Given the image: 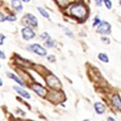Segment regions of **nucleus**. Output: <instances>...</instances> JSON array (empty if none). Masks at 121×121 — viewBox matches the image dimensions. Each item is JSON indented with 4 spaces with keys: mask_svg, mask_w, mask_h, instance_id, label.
Masks as SVG:
<instances>
[{
    "mask_svg": "<svg viewBox=\"0 0 121 121\" xmlns=\"http://www.w3.org/2000/svg\"><path fill=\"white\" fill-rule=\"evenodd\" d=\"M70 12L75 17L82 19V18H84L87 15V8L83 4H81V3H76V4L71 6Z\"/></svg>",
    "mask_w": 121,
    "mask_h": 121,
    "instance_id": "nucleus-1",
    "label": "nucleus"
},
{
    "mask_svg": "<svg viewBox=\"0 0 121 121\" xmlns=\"http://www.w3.org/2000/svg\"><path fill=\"white\" fill-rule=\"evenodd\" d=\"M45 82H47V84L50 86L51 88L55 89V90L60 89V87H62V83H60V81L59 80V78L56 77V76L52 75V74H50V75L47 76Z\"/></svg>",
    "mask_w": 121,
    "mask_h": 121,
    "instance_id": "nucleus-2",
    "label": "nucleus"
},
{
    "mask_svg": "<svg viewBox=\"0 0 121 121\" xmlns=\"http://www.w3.org/2000/svg\"><path fill=\"white\" fill-rule=\"evenodd\" d=\"M27 48L29 52H33V54H36L37 56H47V51H45V48H43L39 43L29 44V45H27V48Z\"/></svg>",
    "mask_w": 121,
    "mask_h": 121,
    "instance_id": "nucleus-3",
    "label": "nucleus"
},
{
    "mask_svg": "<svg viewBox=\"0 0 121 121\" xmlns=\"http://www.w3.org/2000/svg\"><path fill=\"white\" fill-rule=\"evenodd\" d=\"M22 23L25 24L26 26L28 27H36L39 22H37V18L35 16V15L30 14V13H27L25 14L23 18H22Z\"/></svg>",
    "mask_w": 121,
    "mask_h": 121,
    "instance_id": "nucleus-4",
    "label": "nucleus"
},
{
    "mask_svg": "<svg viewBox=\"0 0 121 121\" xmlns=\"http://www.w3.org/2000/svg\"><path fill=\"white\" fill-rule=\"evenodd\" d=\"M97 32L101 35H110L111 33V24L107 21H101V23L98 25Z\"/></svg>",
    "mask_w": 121,
    "mask_h": 121,
    "instance_id": "nucleus-5",
    "label": "nucleus"
},
{
    "mask_svg": "<svg viewBox=\"0 0 121 121\" xmlns=\"http://www.w3.org/2000/svg\"><path fill=\"white\" fill-rule=\"evenodd\" d=\"M30 88H31V90L33 91V92L36 93L37 95L40 96V97H45L48 95L47 89H45L43 86H41L40 84H37V83L32 84V85H30Z\"/></svg>",
    "mask_w": 121,
    "mask_h": 121,
    "instance_id": "nucleus-6",
    "label": "nucleus"
},
{
    "mask_svg": "<svg viewBox=\"0 0 121 121\" xmlns=\"http://www.w3.org/2000/svg\"><path fill=\"white\" fill-rule=\"evenodd\" d=\"M21 35H22L23 39H25V40H30V39H35V31L30 27H28V26H25V27L21 29Z\"/></svg>",
    "mask_w": 121,
    "mask_h": 121,
    "instance_id": "nucleus-7",
    "label": "nucleus"
},
{
    "mask_svg": "<svg viewBox=\"0 0 121 121\" xmlns=\"http://www.w3.org/2000/svg\"><path fill=\"white\" fill-rule=\"evenodd\" d=\"M111 103L113 105L117 111H120L121 112V97L118 93H115L113 94L112 97H111Z\"/></svg>",
    "mask_w": 121,
    "mask_h": 121,
    "instance_id": "nucleus-8",
    "label": "nucleus"
},
{
    "mask_svg": "<svg viewBox=\"0 0 121 121\" xmlns=\"http://www.w3.org/2000/svg\"><path fill=\"white\" fill-rule=\"evenodd\" d=\"M12 89L18 94V95H20L21 97L25 98V99H30V98H31L30 94H29L26 90H24L23 88H21L20 86H13V87H12Z\"/></svg>",
    "mask_w": 121,
    "mask_h": 121,
    "instance_id": "nucleus-9",
    "label": "nucleus"
},
{
    "mask_svg": "<svg viewBox=\"0 0 121 121\" xmlns=\"http://www.w3.org/2000/svg\"><path fill=\"white\" fill-rule=\"evenodd\" d=\"M94 110L98 115H103L106 112V106L102 102H95L94 103Z\"/></svg>",
    "mask_w": 121,
    "mask_h": 121,
    "instance_id": "nucleus-10",
    "label": "nucleus"
},
{
    "mask_svg": "<svg viewBox=\"0 0 121 121\" xmlns=\"http://www.w3.org/2000/svg\"><path fill=\"white\" fill-rule=\"evenodd\" d=\"M7 76L9 77V79H11V80H13V81H15L17 83V84H19L20 86H25V84H24V82L22 81V79L20 78V77H18L17 75H15L14 73H11V72H7Z\"/></svg>",
    "mask_w": 121,
    "mask_h": 121,
    "instance_id": "nucleus-11",
    "label": "nucleus"
},
{
    "mask_svg": "<svg viewBox=\"0 0 121 121\" xmlns=\"http://www.w3.org/2000/svg\"><path fill=\"white\" fill-rule=\"evenodd\" d=\"M11 6L16 12H21L22 9H23V6H22L20 0H11Z\"/></svg>",
    "mask_w": 121,
    "mask_h": 121,
    "instance_id": "nucleus-12",
    "label": "nucleus"
},
{
    "mask_svg": "<svg viewBox=\"0 0 121 121\" xmlns=\"http://www.w3.org/2000/svg\"><path fill=\"white\" fill-rule=\"evenodd\" d=\"M98 59H99L101 62H103V63H109L108 56L106 54H104V52H100V54L98 55Z\"/></svg>",
    "mask_w": 121,
    "mask_h": 121,
    "instance_id": "nucleus-13",
    "label": "nucleus"
},
{
    "mask_svg": "<svg viewBox=\"0 0 121 121\" xmlns=\"http://www.w3.org/2000/svg\"><path fill=\"white\" fill-rule=\"evenodd\" d=\"M37 10H39V12L43 15V17H45V18H50V14H48V12L47 10H45L44 8H43V7H37Z\"/></svg>",
    "mask_w": 121,
    "mask_h": 121,
    "instance_id": "nucleus-14",
    "label": "nucleus"
},
{
    "mask_svg": "<svg viewBox=\"0 0 121 121\" xmlns=\"http://www.w3.org/2000/svg\"><path fill=\"white\" fill-rule=\"evenodd\" d=\"M60 27H62L63 29H64V31L66 32V35H67L68 36H69V37H71V39H74V33L72 32V31H71V30H70L69 28H67L66 26H64V25H60Z\"/></svg>",
    "mask_w": 121,
    "mask_h": 121,
    "instance_id": "nucleus-15",
    "label": "nucleus"
},
{
    "mask_svg": "<svg viewBox=\"0 0 121 121\" xmlns=\"http://www.w3.org/2000/svg\"><path fill=\"white\" fill-rule=\"evenodd\" d=\"M44 45L47 48H54L55 47V40H52V39H48V40L44 41Z\"/></svg>",
    "mask_w": 121,
    "mask_h": 121,
    "instance_id": "nucleus-16",
    "label": "nucleus"
},
{
    "mask_svg": "<svg viewBox=\"0 0 121 121\" xmlns=\"http://www.w3.org/2000/svg\"><path fill=\"white\" fill-rule=\"evenodd\" d=\"M103 2H104V4H105V6H106V8H107V9H111L112 8L111 0H103Z\"/></svg>",
    "mask_w": 121,
    "mask_h": 121,
    "instance_id": "nucleus-17",
    "label": "nucleus"
},
{
    "mask_svg": "<svg viewBox=\"0 0 121 121\" xmlns=\"http://www.w3.org/2000/svg\"><path fill=\"white\" fill-rule=\"evenodd\" d=\"M6 20L7 21H15L16 20V16L14 14H9L8 16H6Z\"/></svg>",
    "mask_w": 121,
    "mask_h": 121,
    "instance_id": "nucleus-18",
    "label": "nucleus"
},
{
    "mask_svg": "<svg viewBox=\"0 0 121 121\" xmlns=\"http://www.w3.org/2000/svg\"><path fill=\"white\" fill-rule=\"evenodd\" d=\"M59 3H60V5H62V6H65L67 4H69V3L71 1H73V0H58Z\"/></svg>",
    "mask_w": 121,
    "mask_h": 121,
    "instance_id": "nucleus-19",
    "label": "nucleus"
},
{
    "mask_svg": "<svg viewBox=\"0 0 121 121\" xmlns=\"http://www.w3.org/2000/svg\"><path fill=\"white\" fill-rule=\"evenodd\" d=\"M40 39H45V40H48V39H51V37H50V35H48V32H43V33L40 35Z\"/></svg>",
    "mask_w": 121,
    "mask_h": 121,
    "instance_id": "nucleus-20",
    "label": "nucleus"
},
{
    "mask_svg": "<svg viewBox=\"0 0 121 121\" xmlns=\"http://www.w3.org/2000/svg\"><path fill=\"white\" fill-rule=\"evenodd\" d=\"M100 23H101V20H100L99 16H95V18H94V22H93V26H97Z\"/></svg>",
    "mask_w": 121,
    "mask_h": 121,
    "instance_id": "nucleus-21",
    "label": "nucleus"
},
{
    "mask_svg": "<svg viewBox=\"0 0 121 121\" xmlns=\"http://www.w3.org/2000/svg\"><path fill=\"white\" fill-rule=\"evenodd\" d=\"M48 62H51V63H54V62H56V56H52V55L48 56Z\"/></svg>",
    "mask_w": 121,
    "mask_h": 121,
    "instance_id": "nucleus-22",
    "label": "nucleus"
},
{
    "mask_svg": "<svg viewBox=\"0 0 121 121\" xmlns=\"http://www.w3.org/2000/svg\"><path fill=\"white\" fill-rule=\"evenodd\" d=\"M6 20V17L4 16V14H3L2 12H0V22H3Z\"/></svg>",
    "mask_w": 121,
    "mask_h": 121,
    "instance_id": "nucleus-23",
    "label": "nucleus"
},
{
    "mask_svg": "<svg viewBox=\"0 0 121 121\" xmlns=\"http://www.w3.org/2000/svg\"><path fill=\"white\" fill-rule=\"evenodd\" d=\"M95 2H96V5L98 6V7H101L102 5V3H103V0H95Z\"/></svg>",
    "mask_w": 121,
    "mask_h": 121,
    "instance_id": "nucleus-24",
    "label": "nucleus"
},
{
    "mask_svg": "<svg viewBox=\"0 0 121 121\" xmlns=\"http://www.w3.org/2000/svg\"><path fill=\"white\" fill-rule=\"evenodd\" d=\"M5 39V36L2 35V33H0V45H2L3 44V41H4Z\"/></svg>",
    "mask_w": 121,
    "mask_h": 121,
    "instance_id": "nucleus-25",
    "label": "nucleus"
},
{
    "mask_svg": "<svg viewBox=\"0 0 121 121\" xmlns=\"http://www.w3.org/2000/svg\"><path fill=\"white\" fill-rule=\"evenodd\" d=\"M101 40L104 41V43H110V39H107V37H105V36H102V37H101Z\"/></svg>",
    "mask_w": 121,
    "mask_h": 121,
    "instance_id": "nucleus-26",
    "label": "nucleus"
},
{
    "mask_svg": "<svg viewBox=\"0 0 121 121\" xmlns=\"http://www.w3.org/2000/svg\"><path fill=\"white\" fill-rule=\"evenodd\" d=\"M106 121H117V120L113 116H108L107 117V120H106Z\"/></svg>",
    "mask_w": 121,
    "mask_h": 121,
    "instance_id": "nucleus-27",
    "label": "nucleus"
},
{
    "mask_svg": "<svg viewBox=\"0 0 121 121\" xmlns=\"http://www.w3.org/2000/svg\"><path fill=\"white\" fill-rule=\"evenodd\" d=\"M6 58V56H5V54L1 50H0V59H5Z\"/></svg>",
    "mask_w": 121,
    "mask_h": 121,
    "instance_id": "nucleus-28",
    "label": "nucleus"
},
{
    "mask_svg": "<svg viewBox=\"0 0 121 121\" xmlns=\"http://www.w3.org/2000/svg\"><path fill=\"white\" fill-rule=\"evenodd\" d=\"M2 85H3V82H2L1 79H0V87H2Z\"/></svg>",
    "mask_w": 121,
    "mask_h": 121,
    "instance_id": "nucleus-29",
    "label": "nucleus"
},
{
    "mask_svg": "<svg viewBox=\"0 0 121 121\" xmlns=\"http://www.w3.org/2000/svg\"><path fill=\"white\" fill-rule=\"evenodd\" d=\"M22 1H24V2H29L30 0H22Z\"/></svg>",
    "mask_w": 121,
    "mask_h": 121,
    "instance_id": "nucleus-30",
    "label": "nucleus"
},
{
    "mask_svg": "<svg viewBox=\"0 0 121 121\" xmlns=\"http://www.w3.org/2000/svg\"><path fill=\"white\" fill-rule=\"evenodd\" d=\"M83 121H91V120H90V119H84Z\"/></svg>",
    "mask_w": 121,
    "mask_h": 121,
    "instance_id": "nucleus-31",
    "label": "nucleus"
},
{
    "mask_svg": "<svg viewBox=\"0 0 121 121\" xmlns=\"http://www.w3.org/2000/svg\"><path fill=\"white\" fill-rule=\"evenodd\" d=\"M119 4H120V6H121V0H120V1H119Z\"/></svg>",
    "mask_w": 121,
    "mask_h": 121,
    "instance_id": "nucleus-32",
    "label": "nucleus"
}]
</instances>
